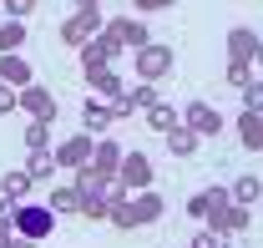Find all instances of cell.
Here are the masks:
<instances>
[{
    "instance_id": "3957f363",
    "label": "cell",
    "mask_w": 263,
    "mask_h": 248,
    "mask_svg": "<svg viewBox=\"0 0 263 248\" xmlns=\"http://www.w3.org/2000/svg\"><path fill=\"white\" fill-rule=\"evenodd\" d=\"M172 46H157V41H147V46H137V76L142 81H162L167 71H172Z\"/></svg>"
},
{
    "instance_id": "603a6c76",
    "label": "cell",
    "mask_w": 263,
    "mask_h": 248,
    "mask_svg": "<svg viewBox=\"0 0 263 248\" xmlns=\"http://www.w3.org/2000/svg\"><path fill=\"white\" fill-rule=\"evenodd\" d=\"M147 127H152V132H172V127H177V112H172L167 101H157V107H147Z\"/></svg>"
},
{
    "instance_id": "6da1fadb",
    "label": "cell",
    "mask_w": 263,
    "mask_h": 248,
    "mask_svg": "<svg viewBox=\"0 0 263 248\" xmlns=\"http://www.w3.org/2000/svg\"><path fill=\"white\" fill-rule=\"evenodd\" d=\"M157 218H162V198H157L152 187L127 192L122 203L106 208V223H111V228H147V223H157Z\"/></svg>"
},
{
    "instance_id": "7c38bea8",
    "label": "cell",
    "mask_w": 263,
    "mask_h": 248,
    "mask_svg": "<svg viewBox=\"0 0 263 248\" xmlns=\"http://www.w3.org/2000/svg\"><path fill=\"white\" fill-rule=\"evenodd\" d=\"M0 81L21 92V86H31V81H35V71H31V61H26L21 51H5V56H0Z\"/></svg>"
},
{
    "instance_id": "ac0fdd59",
    "label": "cell",
    "mask_w": 263,
    "mask_h": 248,
    "mask_svg": "<svg viewBox=\"0 0 263 248\" xmlns=\"http://www.w3.org/2000/svg\"><path fill=\"white\" fill-rule=\"evenodd\" d=\"M86 81H91V86H97V96H101V101H117V96L127 92V86H122V76H117V71H111V66H101V71H91V76H86Z\"/></svg>"
},
{
    "instance_id": "f546056e",
    "label": "cell",
    "mask_w": 263,
    "mask_h": 248,
    "mask_svg": "<svg viewBox=\"0 0 263 248\" xmlns=\"http://www.w3.org/2000/svg\"><path fill=\"white\" fill-rule=\"evenodd\" d=\"M137 5V15H152V10H172L177 0H132Z\"/></svg>"
},
{
    "instance_id": "f1b7e54d",
    "label": "cell",
    "mask_w": 263,
    "mask_h": 248,
    "mask_svg": "<svg viewBox=\"0 0 263 248\" xmlns=\"http://www.w3.org/2000/svg\"><path fill=\"white\" fill-rule=\"evenodd\" d=\"M0 5H5V15H10V21H26V15L35 10V0H0Z\"/></svg>"
},
{
    "instance_id": "277c9868",
    "label": "cell",
    "mask_w": 263,
    "mask_h": 248,
    "mask_svg": "<svg viewBox=\"0 0 263 248\" xmlns=\"http://www.w3.org/2000/svg\"><path fill=\"white\" fill-rule=\"evenodd\" d=\"M177 117H182V127H193L197 137H218V132H223V112L208 107V101H187Z\"/></svg>"
},
{
    "instance_id": "ba28073f",
    "label": "cell",
    "mask_w": 263,
    "mask_h": 248,
    "mask_svg": "<svg viewBox=\"0 0 263 248\" xmlns=\"http://www.w3.org/2000/svg\"><path fill=\"white\" fill-rule=\"evenodd\" d=\"M208 228H213V233H223V238H228V233H243V228H248V208L228 198V203H218V208L208 213Z\"/></svg>"
},
{
    "instance_id": "9c48e42d",
    "label": "cell",
    "mask_w": 263,
    "mask_h": 248,
    "mask_svg": "<svg viewBox=\"0 0 263 248\" xmlns=\"http://www.w3.org/2000/svg\"><path fill=\"white\" fill-rule=\"evenodd\" d=\"M106 31L117 36V46H147L152 36H147V26H142V15H117V21H106Z\"/></svg>"
},
{
    "instance_id": "4dcf8cb0",
    "label": "cell",
    "mask_w": 263,
    "mask_h": 248,
    "mask_svg": "<svg viewBox=\"0 0 263 248\" xmlns=\"http://www.w3.org/2000/svg\"><path fill=\"white\" fill-rule=\"evenodd\" d=\"M15 107H21V92H15V86H5V81H0V112H15Z\"/></svg>"
},
{
    "instance_id": "d4e9b609",
    "label": "cell",
    "mask_w": 263,
    "mask_h": 248,
    "mask_svg": "<svg viewBox=\"0 0 263 248\" xmlns=\"http://www.w3.org/2000/svg\"><path fill=\"white\" fill-rule=\"evenodd\" d=\"M127 101H132V112H147V107H157V86L152 81H137L127 92Z\"/></svg>"
},
{
    "instance_id": "5b68a950",
    "label": "cell",
    "mask_w": 263,
    "mask_h": 248,
    "mask_svg": "<svg viewBox=\"0 0 263 248\" xmlns=\"http://www.w3.org/2000/svg\"><path fill=\"white\" fill-rule=\"evenodd\" d=\"M117 183L127 187V192H142V187H152V157H142V152H122Z\"/></svg>"
},
{
    "instance_id": "836d02e7",
    "label": "cell",
    "mask_w": 263,
    "mask_h": 248,
    "mask_svg": "<svg viewBox=\"0 0 263 248\" xmlns=\"http://www.w3.org/2000/svg\"><path fill=\"white\" fill-rule=\"evenodd\" d=\"M253 66L263 71V36H258V51H253Z\"/></svg>"
},
{
    "instance_id": "5bb4252c",
    "label": "cell",
    "mask_w": 263,
    "mask_h": 248,
    "mask_svg": "<svg viewBox=\"0 0 263 248\" xmlns=\"http://www.w3.org/2000/svg\"><path fill=\"white\" fill-rule=\"evenodd\" d=\"M218 203H228V187H202V192H193V198H187V218L197 223V218L213 213Z\"/></svg>"
},
{
    "instance_id": "9a60e30c",
    "label": "cell",
    "mask_w": 263,
    "mask_h": 248,
    "mask_svg": "<svg viewBox=\"0 0 263 248\" xmlns=\"http://www.w3.org/2000/svg\"><path fill=\"white\" fill-rule=\"evenodd\" d=\"M162 137H167V152H172V157H193L197 142H202L193 127H182V117H177V127H172V132H162Z\"/></svg>"
},
{
    "instance_id": "7402d4cb",
    "label": "cell",
    "mask_w": 263,
    "mask_h": 248,
    "mask_svg": "<svg viewBox=\"0 0 263 248\" xmlns=\"http://www.w3.org/2000/svg\"><path fill=\"white\" fill-rule=\"evenodd\" d=\"M228 198L248 208V203H258V198H263V183H258V178H238V183L228 187Z\"/></svg>"
},
{
    "instance_id": "ffe728a7",
    "label": "cell",
    "mask_w": 263,
    "mask_h": 248,
    "mask_svg": "<svg viewBox=\"0 0 263 248\" xmlns=\"http://www.w3.org/2000/svg\"><path fill=\"white\" fill-rule=\"evenodd\" d=\"M51 172H56V152H51V147H35V152L26 157V178H31V183H46Z\"/></svg>"
},
{
    "instance_id": "30bf717a",
    "label": "cell",
    "mask_w": 263,
    "mask_h": 248,
    "mask_svg": "<svg viewBox=\"0 0 263 248\" xmlns=\"http://www.w3.org/2000/svg\"><path fill=\"white\" fill-rule=\"evenodd\" d=\"M76 192H81V203H106V192H111V178H101L97 167H76Z\"/></svg>"
},
{
    "instance_id": "d6a6232c",
    "label": "cell",
    "mask_w": 263,
    "mask_h": 248,
    "mask_svg": "<svg viewBox=\"0 0 263 248\" xmlns=\"http://www.w3.org/2000/svg\"><path fill=\"white\" fill-rule=\"evenodd\" d=\"M10 248H41V243H35V238H21V233H15V243H10Z\"/></svg>"
},
{
    "instance_id": "e0dca14e",
    "label": "cell",
    "mask_w": 263,
    "mask_h": 248,
    "mask_svg": "<svg viewBox=\"0 0 263 248\" xmlns=\"http://www.w3.org/2000/svg\"><path fill=\"white\" fill-rule=\"evenodd\" d=\"M106 127H111V107H106L101 96H91V101H86V112H81V132H91V137H101Z\"/></svg>"
},
{
    "instance_id": "1f68e13d",
    "label": "cell",
    "mask_w": 263,
    "mask_h": 248,
    "mask_svg": "<svg viewBox=\"0 0 263 248\" xmlns=\"http://www.w3.org/2000/svg\"><path fill=\"white\" fill-rule=\"evenodd\" d=\"M193 248H228V238H223V233H213V228H208V233H197V243Z\"/></svg>"
},
{
    "instance_id": "2e32d148",
    "label": "cell",
    "mask_w": 263,
    "mask_h": 248,
    "mask_svg": "<svg viewBox=\"0 0 263 248\" xmlns=\"http://www.w3.org/2000/svg\"><path fill=\"white\" fill-rule=\"evenodd\" d=\"M238 142L248 152H263V112H243L238 117Z\"/></svg>"
},
{
    "instance_id": "d6986e66",
    "label": "cell",
    "mask_w": 263,
    "mask_h": 248,
    "mask_svg": "<svg viewBox=\"0 0 263 248\" xmlns=\"http://www.w3.org/2000/svg\"><path fill=\"white\" fill-rule=\"evenodd\" d=\"M46 208H51L56 218H76L81 213V192H76V187H56V192L46 198Z\"/></svg>"
},
{
    "instance_id": "8992f818",
    "label": "cell",
    "mask_w": 263,
    "mask_h": 248,
    "mask_svg": "<svg viewBox=\"0 0 263 248\" xmlns=\"http://www.w3.org/2000/svg\"><path fill=\"white\" fill-rule=\"evenodd\" d=\"M91 147H97V137H91V132L66 137L61 147H56V167H71V172H76V167H86V162H91Z\"/></svg>"
},
{
    "instance_id": "e575fe53",
    "label": "cell",
    "mask_w": 263,
    "mask_h": 248,
    "mask_svg": "<svg viewBox=\"0 0 263 248\" xmlns=\"http://www.w3.org/2000/svg\"><path fill=\"white\" fill-rule=\"evenodd\" d=\"M10 243H15V233H0V248H10Z\"/></svg>"
},
{
    "instance_id": "cb8c5ba5",
    "label": "cell",
    "mask_w": 263,
    "mask_h": 248,
    "mask_svg": "<svg viewBox=\"0 0 263 248\" xmlns=\"http://www.w3.org/2000/svg\"><path fill=\"white\" fill-rule=\"evenodd\" d=\"M21 41H26V21H5L0 26V56L5 51H21Z\"/></svg>"
},
{
    "instance_id": "44dd1931",
    "label": "cell",
    "mask_w": 263,
    "mask_h": 248,
    "mask_svg": "<svg viewBox=\"0 0 263 248\" xmlns=\"http://www.w3.org/2000/svg\"><path fill=\"white\" fill-rule=\"evenodd\" d=\"M0 198H10V203L31 198V178H26V167H21V172H5V178H0Z\"/></svg>"
},
{
    "instance_id": "52a82bcc",
    "label": "cell",
    "mask_w": 263,
    "mask_h": 248,
    "mask_svg": "<svg viewBox=\"0 0 263 248\" xmlns=\"http://www.w3.org/2000/svg\"><path fill=\"white\" fill-rule=\"evenodd\" d=\"M21 112H26L31 122H56V96L31 81V86H21Z\"/></svg>"
},
{
    "instance_id": "83f0119b",
    "label": "cell",
    "mask_w": 263,
    "mask_h": 248,
    "mask_svg": "<svg viewBox=\"0 0 263 248\" xmlns=\"http://www.w3.org/2000/svg\"><path fill=\"white\" fill-rule=\"evenodd\" d=\"M248 76H253V66H238V61H228V71H223V81H228L233 92H238V86H243Z\"/></svg>"
},
{
    "instance_id": "4316f807",
    "label": "cell",
    "mask_w": 263,
    "mask_h": 248,
    "mask_svg": "<svg viewBox=\"0 0 263 248\" xmlns=\"http://www.w3.org/2000/svg\"><path fill=\"white\" fill-rule=\"evenodd\" d=\"M238 92H243V112H263V81H253V76H248Z\"/></svg>"
},
{
    "instance_id": "4fadbf2b",
    "label": "cell",
    "mask_w": 263,
    "mask_h": 248,
    "mask_svg": "<svg viewBox=\"0 0 263 248\" xmlns=\"http://www.w3.org/2000/svg\"><path fill=\"white\" fill-rule=\"evenodd\" d=\"M86 167H97L101 178H111L117 183V167H122V147L111 142V137H97V147H91V162Z\"/></svg>"
},
{
    "instance_id": "484cf974",
    "label": "cell",
    "mask_w": 263,
    "mask_h": 248,
    "mask_svg": "<svg viewBox=\"0 0 263 248\" xmlns=\"http://www.w3.org/2000/svg\"><path fill=\"white\" fill-rule=\"evenodd\" d=\"M51 147V122H26V152Z\"/></svg>"
},
{
    "instance_id": "8fae6325",
    "label": "cell",
    "mask_w": 263,
    "mask_h": 248,
    "mask_svg": "<svg viewBox=\"0 0 263 248\" xmlns=\"http://www.w3.org/2000/svg\"><path fill=\"white\" fill-rule=\"evenodd\" d=\"M253 51H258V31L253 26H233L228 31V61L253 66Z\"/></svg>"
},
{
    "instance_id": "7a4b0ae2",
    "label": "cell",
    "mask_w": 263,
    "mask_h": 248,
    "mask_svg": "<svg viewBox=\"0 0 263 248\" xmlns=\"http://www.w3.org/2000/svg\"><path fill=\"white\" fill-rule=\"evenodd\" d=\"M51 228H56V213H51L46 203H26V198L15 203V233H21V238H35V243H41Z\"/></svg>"
}]
</instances>
